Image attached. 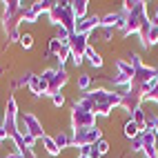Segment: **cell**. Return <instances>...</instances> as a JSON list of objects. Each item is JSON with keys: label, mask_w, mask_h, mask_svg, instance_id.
Wrapping results in <instances>:
<instances>
[{"label": "cell", "mask_w": 158, "mask_h": 158, "mask_svg": "<svg viewBox=\"0 0 158 158\" xmlns=\"http://www.w3.org/2000/svg\"><path fill=\"white\" fill-rule=\"evenodd\" d=\"M76 105L96 116H109L114 107H120V96L109 89H89L76 100Z\"/></svg>", "instance_id": "6da1fadb"}, {"label": "cell", "mask_w": 158, "mask_h": 158, "mask_svg": "<svg viewBox=\"0 0 158 158\" xmlns=\"http://www.w3.org/2000/svg\"><path fill=\"white\" fill-rule=\"evenodd\" d=\"M152 18H149V9H147V2L143 0H136L134 9L127 14V20H125V29H123V36H131V34H140V29L145 25H149Z\"/></svg>", "instance_id": "7a4b0ae2"}, {"label": "cell", "mask_w": 158, "mask_h": 158, "mask_svg": "<svg viewBox=\"0 0 158 158\" xmlns=\"http://www.w3.org/2000/svg\"><path fill=\"white\" fill-rule=\"evenodd\" d=\"M47 18H49L51 25L67 29L69 34H73V29H76V16L71 11V2H54V7H51V11L47 14Z\"/></svg>", "instance_id": "3957f363"}, {"label": "cell", "mask_w": 158, "mask_h": 158, "mask_svg": "<svg viewBox=\"0 0 158 158\" xmlns=\"http://www.w3.org/2000/svg\"><path fill=\"white\" fill-rule=\"evenodd\" d=\"M38 76L47 82V89H49L47 96H56V94H60V89L65 87L67 80H69V73H67L65 67H49V69H43V73H38Z\"/></svg>", "instance_id": "277c9868"}, {"label": "cell", "mask_w": 158, "mask_h": 158, "mask_svg": "<svg viewBox=\"0 0 158 158\" xmlns=\"http://www.w3.org/2000/svg\"><path fill=\"white\" fill-rule=\"evenodd\" d=\"M18 134L20 136H34L36 140H43L45 138V127H43V123L38 120V116L36 114H31V111H25L23 116H18Z\"/></svg>", "instance_id": "5b68a950"}, {"label": "cell", "mask_w": 158, "mask_h": 158, "mask_svg": "<svg viewBox=\"0 0 158 158\" xmlns=\"http://www.w3.org/2000/svg\"><path fill=\"white\" fill-rule=\"evenodd\" d=\"M2 129L7 131V138L18 136V100L16 96H9L5 102V118H2Z\"/></svg>", "instance_id": "8992f818"}, {"label": "cell", "mask_w": 158, "mask_h": 158, "mask_svg": "<svg viewBox=\"0 0 158 158\" xmlns=\"http://www.w3.org/2000/svg\"><path fill=\"white\" fill-rule=\"evenodd\" d=\"M96 118H98L96 114H91V111H87V109H82V107H78V105L73 102L71 116H69V120H71V131L96 127Z\"/></svg>", "instance_id": "52a82bcc"}, {"label": "cell", "mask_w": 158, "mask_h": 158, "mask_svg": "<svg viewBox=\"0 0 158 158\" xmlns=\"http://www.w3.org/2000/svg\"><path fill=\"white\" fill-rule=\"evenodd\" d=\"M100 138H102V129L98 127V125H96V127H89V129L71 131V143H73V147H78V149L89 147V145H96Z\"/></svg>", "instance_id": "ba28073f"}, {"label": "cell", "mask_w": 158, "mask_h": 158, "mask_svg": "<svg viewBox=\"0 0 158 158\" xmlns=\"http://www.w3.org/2000/svg\"><path fill=\"white\" fill-rule=\"evenodd\" d=\"M89 49V36H80V34H71L69 36V51H71V62L73 65H82V58H85Z\"/></svg>", "instance_id": "9c48e42d"}, {"label": "cell", "mask_w": 158, "mask_h": 158, "mask_svg": "<svg viewBox=\"0 0 158 158\" xmlns=\"http://www.w3.org/2000/svg\"><path fill=\"white\" fill-rule=\"evenodd\" d=\"M100 27V16L94 14V16H87L82 20H76V29L73 34H80V36H91V31H96Z\"/></svg>", "instance_id": "30bf717a"}, {"label": "cell", "mask_w": 158, "mask_h": 158, "mask_svg": "<svg viewBox=\"0 0 158 158\" xmlns=\"http://www.w3.org/2000/svg\"><path fill=\"white\" fill-rule=\"evenodd\" d=\"M140 134H143V154L147 158H158V147H156L158 138H156V134L152 129H145Z\"/></svg>", "instance_id": "8fae6325"}, {"label": "cell", "mask_w": 158, "mask_h": 158, "mask_svg": "<svg viewBox=\"0 0 158 158\" xmlns=\"http://www.w3.org/2000/svg\"><path fill=\"white\" fill-rule=\"evenodd\" d=\"M29 91L34 94V96H47L49 94V89H47V82L40 78V76H31V80H29Z\"/></svg>", "instance_id": "7c38bea8"}, {"label": "cell", "mask_w": 158, "mask_h": 158, "mask_svg": "<svg viewBox=\"0 0 158 158\" xmlns=\"http://www.w3.org/2000/svg\"><path fill=\"white\" fill-rule=\"evenodd\" d=\"M116 73L131 82V78H134V67H131L125 58H118V60H116Z\"/></svg>", "instance_id": "4fadbf2b"}, {"label": "cell", "mask_w": 158, "mask_h": 158, "mask_svg": "<svg viewBox=\"0 0 158 158\" xmlns=\"http://www.w3.org/2000/svg\"><path fill=\"white\" fill-rule=\"evenodd\" d=\"M54 143H56V147H58L60 152L67 149V147H73V143H71V134L65 131V129H60V131L54 136Z\"/></svg>", "instance_id": "5bb4252c"}, {"label": "cell", "mask_w": 158, "mask_h": 158, "mask_svg": "<svg viewBox=\"0 0 158 158\" xmlns=\"http://www.w3.org/2000/svg\"><path fill=\"white\" fill-rule=\"evenodd\" d=\"M87 9H89L87 0H73V2H71V11H73V16H76V20L87 18Z\"/></svg>", "instance_id": "9a60e30c"}, {"label": "cell", "mask_w": 158, "mask_h": 158, "mask_svg": "<svg viewBox=\"0 0 158 158\" xmlns=\"http://www.w3.org/2000/svg\"><path fill=\"white\" fill-rule=\"evenodd\" d=\"M131 120L138 125V129H140V131L147 129V111H145L143 107H138V109H134V111H131Z\"/></svg>", "instance_id": "2e32d148"}, {"label": "cell", "mask_w": 158, "mask_h": 158, "mask_svg": "<svg viewBox=\"0 0 158 158\" xmlns=\"http://www.w3.org/2000/svg\"><path fill=\"white\" fill-rule=\"evenodd\" d=\"M65 47H67V45L62 43L60 38H56V36H51V38H49V47H47V51H49V54L54 56V58H58V56H60V51L65 49Z\"/></svg>", "instance_id": "e0dca14e"}, {"label": "cell", "mask_w": 158, "mask_h": 158, "mask_svg": "<svg viewBox=\"0 0 158 158\" xmlns=\"http://www.w3.org/2000/svg\"><path fill=\"white\" fill-rule=\"evenodd\" d=\"M85 58L89 60V65H91V67H96V69H100V67L105 65V60H102V56H100V54H98V51L94 49V47H89V49H87V54H85Z\"/></svg>", "instance_id": "ac0fdd59"}, {"label": "cell", "mask_w": 158, "mask_h": 158, "mask_svg": "<svg viewBox=\"0 0 158 158\" xmlns=\"http://www.w3.org/2000/svg\"><path fill=\"white\" fill-rule=\"evenodd\" d=\"M51 7H54V2H51V0H38V2H31V9H34V14H38V16L49 14Z\"/></svg>", "instance_id": "d6986e66"}, {"label": "cell", "mask_w": 158, "mask_h": 158, "mask_svg": "<svg viewBox=\"0 0 158 158\" xmlns=\"http://www.w3.org/2000/svg\"><path fill=\"white\" fill-rule=\"evenodd\" d=\"M123 134H125V138L131 140V138H136V136L140 134V129H138V125L129 118V120H125V125H123Z\"/></svg>", "instance_id": "ffe728a7"}, {"label": "cell", "mask_w": 158, "mask_h": 158, "mask_svg": "<svg viewBox=\"0 0 158 158\" xmlns=\"http://www.w3.org/2000/svg\"><path fill=\"white\" fill-rule=\"evenodd\" d=\"M89 87H91V76L89 73H80L78 80H76V89L85 94V91H89Z\"/></svg>", "instance_id": "44dd1931"}, {"label": "cell", "mask_w": 158, "mask_h": 158, "mask_svg": "<svg viewBox=\"0 0 158 158\" xmlns=\"http://www.w3.org/2000/svg\"><path fill=\"white\" fill-rule=\"evenodd\" d=\"M43 145H45V152H47L49 156H60V149H58L56 143H54V136H45V138H43Z\"/></svg>", "instance_id": "7402d4cb"}, {"label": "cell", "mask_w": 158, "mask_h": 158, "mask_svg": "<svg viewBox=\"0 0 158 158\" xmlns=\"http://www.w3.org/2000/svg\"><path fill=\"white\" fill-rule=\"evenodd\" d=\"M78 156H87V158H102L96 149V145H89V147H82V149H78Z\"/></svg>", "instance_id": "603a6c76"}, {"label": "cell", "mask_w": 158, "mask_h": 158, "mask_svg": "<svg viewBox=\"0 0 158 158\" xmlns=\"http://www.w3.org/2000/svg\"><path fill=\"white\" fill-rule=\"evenodd\" d=\"M96 149H98V154H100V156H107V154H109V149H111V145H109V140H107V138H100V140L96 143Z\"/></svg>", "instance_id": "cb8c5ba5"}, {"label": "cell", "mask_w": 158, "mask_h": 158, "mask_svg": "<svg viewBox=\"0 0 158 158\" xmlns=\"http://www.w3.org/2000/svg\"><path fill=\"white\" fill-rule=\"evenodd\" d=\"M18 43H20L23 49H31V47H34V36H31V34H23Z\"/></svg>", "instance_id": "d4e9b609"}, {"label": "cell", "mask_w": 158, "mask_h": 158, "mask_svg": "<svg viewBox=\"0 0 158 158\" xmlns=\"http://www.w3.org/2000/svg\"><path fill=\"white\" fill-rule=\"evenodd\" d=\"M129 149L131 152H143V134H138L136 138L129 140Z\"/></svg>", "instance_id": "484cf974"}, {"label": "cell", "mask_w": 158, "mask_h": 158, "mask_svg": "<svg viewBox=\"0 0 158 158\" xmlns=\"http://www.w3.org/2000/svg\"><path fill=\"white\" fill-rule=\"evenodd\" d=\"M114 31H116V29H107V27H102V36H100V40H102V43H109V40L114 38Z\"/></svg>", "instance_id": "4316f807"}, {"label": "cell", "mask_w": 158, "mask_h": 158, "mask_svg": "<svg viewBox=\"0 0 158 158\" xmlns=\"http://www.w3.org/2000/svg\"><path fill=\"white\" fill-rule=\"evenodd\" d=\"M145 100H149V102H158V85H156L149 94H147V96H145ZM145 100H143V102H145Z\"/></svg>", "instance_id": "83f0119b"}, {"label": "cell", "mask_w": 158, "mask_h": 158, "mask_svg": "<svg viewBox=\"0 0 158 158\" xmlns=\"http://www.w3.org/2000/svg\"><path fill=\"white\" fill-rule=\"evenodd\" d=\"M51 102H54V107H62V105H65V96L56 94V96H51Z\"/></svg>", "instance_id": "f1b7e54d"}, {"label": "cell", "mask_w": 158, "mask_h": 158, "mask_svg": "<svg viewBox=\"0 0 158 158\" xmlns=\"http://www.w3.org/2000/svg\"><path fill=\"white\" fill-rule=\"evenodd\" d=\"M152 29L156 34V40H158V5H156V14L152 16Z\"/></svg>", "instance_id": "f546056e"}, {"label": "cell", "mask_w": 158, "mask_h": 158, "mask_svg": "<svg viewBox=\"0 0 158 158\" xmlns=\"http://www.w3.org/2000/svg\"><path fill=\"white\" fill-rule=\"evenodd\" d=\"M78 158H87V156H78Z\"/></svg>", "instance_id": "4dcf8cb0"}]
</instances>
